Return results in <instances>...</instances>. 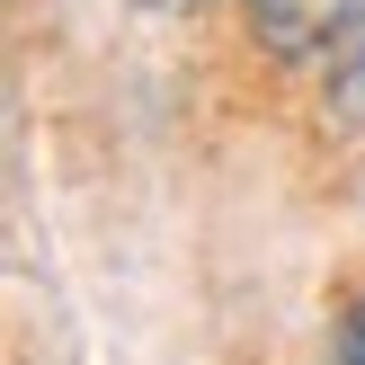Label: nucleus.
<instances>
[{"label":"nucleus","instance_id":"nucleus-1","mask_svg":"<svg viewBox=\"0 0 365 365\" xmlns=\"http://www.w3.org/2000/svg\"><path fill=\"white\" fill-rule=\"evenodd\" d=\"M259 45L285 71H312L365 116V0H259Z\"/></svg>","mask_w":365,"mask_h":365}]
</instances>
